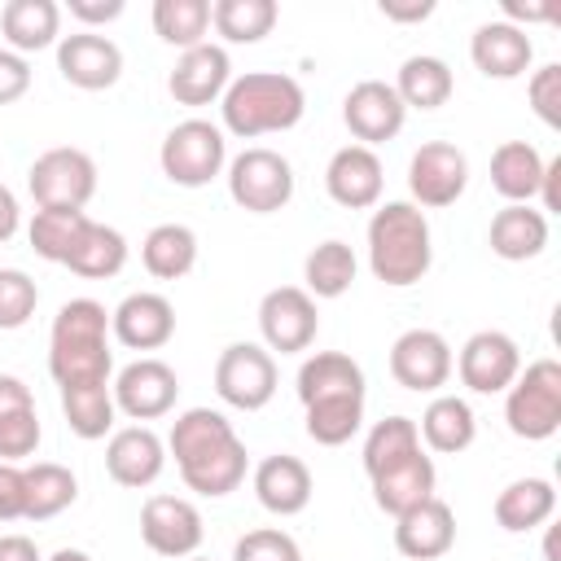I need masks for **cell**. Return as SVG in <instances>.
Returning a JSON list of instances; mask_svg holds the SVG:
<instances>
[{
  "label": "cell",
  "mask_w": 561,
  "mask_h": 561,
  "mask_svg": "<svg viewBox=\"0 0 561 561\" xmlns=\"http://www.w3.org/2000/svg\"><path fill=\"white\" fill-rule=\"evenodd\" d=\"M167 451L175 456V469L184 478L188 491L197 495H228L245 482V443L237 438L232 421L215 408H188L175 416L171 434H167Z\"/></svg>",
  "instance_id": "1"
},
{
  "label": "cell",
  "mask_w": 561,
  "mask_h": 561,
  "mask_svg": "<svg viewBox=\"0 0 561 561\" xmlns=\"http://www.w3.org/2000/svg\"><path fill=\"white\" fill-rule=\"evenodd\" d=\"M48 373L61 386L110 381L114 351H110V311L96 298H70L53 316L48 333Z\"/></svg>",
  "instance_id": "2"
},
{
  "label": "cell",
  "mask_w": 561,
  "mask_h": 561,
  "mask_svg": "<svg viewBox=\"0 0 561 561\" xmlns=\"http://www.w3.org/2000/svg\"><path fill=\"white\" fill-rule=\"evenodd\" d=\"M302 110H307L302 83L280 70H245L219 96L224 131H232L241 140H254L267 131H289L302 118Z\"/></svg>",
  "instance_id": "3"
},
{
  "label": "cell",
  "mask_w": 561,
  "mask_h": 561,
  "mask_svg": "<svg viewBox=\"0 0 561 561\" xmlns=\"http://www.w3.org/2000/svg\"><path fill=\"white\" fill-rule=\"evenodd\" d=\"M434 263L430 219L412 202H386L368 219V267L381 285L408 289L416 285Z\"/></svg>",
  "instance_id": "4"
},
{
  "label": "cell",
  "mask_w": 561,
  "mask_h": 561,
  "mask_svg": "<svg viewBox=\"0 0 561 561\" xmlns=\"http://www.w3.org/2000/svg\"><path fill=\"white\" fill-rule=\"evenodd\" d=\"M504 421L517 438L543 443L561 430V364L530 359L504 390Z\"/></svg>",
  "instance_id": "5"
},
{
  "label": "cell",
  "mask_w": 561,
  "mask_h": 561,
  "mask_svg": "<svg viewBox=\"0 0 561 561\" xmlns=\"http://www.w3.org/2000/svg\"><path fill=\"white\" fill-rule=\"evenodd\" d=\"M158 162H162V175L180 188H206L224 162H228V140H224V127L206 123V118H184L167 131L162 149H158Z\"/></svg>",
  "instance_id": "6"
},
{
  "label": "cell",
  "mask_w": 561,
  "mask_h": 561,
  "mask_svg": "<svg viewBox=\"0 0 561 561\" xmlns=\"http://www.w3.org/2000/svg\"><path fill=\"white\" fill-rule=\"evenodd\" d=\"M26 188L39 210H83L96 193V162L75 145L44 149L26 171Z\"/></svg>",
  "instance_id": "7"
},
{
  "label": "cell",
  "mask_w": 561,
  "mask_h": 561,
  "mask_svg": "<svg viewBox=\"0 0 561 561\" xmlns=\"http://www.w3.org/2000/svg\"><path fill=\"white\" fill-rule=\"evenodd\" d=\"M228 193L241 210L250 215H272V210H285L289 197H294V167L289 158H280L276 149H241L232 162H228Z\"/></svg>",
  "instance_id": "8"
},
{
  "label": "cell",
  "mask_w": 561,
  "mask_h": 561,
  "mask_svg": "<svg viewBox=\"0 0 561 561\" xmlns=\"http://www.w3.org/2000/svg\"><path fill=\"white\" fill-rule=\"evenodd\" d=\"M215 394L228 408H241V412L267 408L272 394H276V359H272V351L259 346V342L224 346V355L215 359Z\"/></svg>",
  "instance_id": "9"
},
{
  "label": "cell",
  "mask_w": 561,
  "mask_h": 561,
  "mask_svg": "<svg viewBox=\"0 0 561 561\" xmlns=\"http://www.w3.org/2000/svg\"><path fill=\"white\" fill-rule=\"evenodd\" d=\"M140 539H145L149 552L184 561V557H193L202 548L206 526H202V513H197L193 500H184V495H149L145 508H140Z\"/></svg>",
  "instance_id": "10"
},
{
  "label": "cell",
  "mask_w": 561,
  "mask_h": 561,
  "mask_svg": "<svg viewBox=\"0 0 561 561\" xmlns=\"http://www.w3.org/2000/svg\"><path fill=\"white\" fill-rule=\"evenodd\" d=\"M316 329H320V311H316V298L298 285H280V289H267L263 302H259V333L267 342V351H280V355H298L316 342Z\"/></svg>",
  "instance_id": "11"
},
{
  "label": "cell",
  "mask_w": 561,
  "mask_h": 561,
  "mask_svg": "<svg viewBox=\"0 0 561 561\" xmlns=\"http://www.w3.org/2000/svg\"><path fill=\"white\" fill-rule=\"evenodd\" d=\"M469 184V158L451 140H425L408 162V188L416 206L443 210L451 206Z\"/></svg>",
  "instance_id": "12"
},
{
  "label": "cell",
  "mask_w": 561,
  "mask_h": 561,
  "mask_svg": "<svg viewBox=\"0 0 561 561\" xmlns=\"http://www.w3.org/2000/svg\"><path fill=\"white\" fill-rule=\"evenodd\" d=\"M390 377L403 386V390H416V394H434L447 386L451 377V346L438 329H408L394 337L390 346Z\"/></svg>",
  "instance_id": "13"
},
{
  "label": "cell",
  "mask_w": 561,
  "mask_h": 561,
  "mask_svg": "<svg viewBox=\"0 0 561 561\" xmlns=\"http://www.w3.org/2000/svg\"><path fill=\"white\" fill-rule=\"evenodd\" d=\"M110 390H114V408H118L123 416H131V421H158V416H167V412L175 408V399H180V377H175L171 364L145 355V359L127 364V368L114 377Z\"/></svg>",
  "instance_id": "14"
},
{
  "label": "cell",
  "mask_w": 561,
  "mask_h": 561,
  "mask_svg": "<svg viewBox=\"0 0 561 561\" xmlns=\"http://www.w3.org/2000/svg\"><path fill=\"white\" fill-rule=\"evenodd\" d=\"M456 373H460V381H465L473 394H500V390H508L513 377L522 373V351H517V342H513L508 333L482 329V333H473V337L460 346Z\"/></svg>",
  "instance_id": "15"
},
{
  "label": "cell",
  "mask_w": 561,
  "mask_h": 561,
  "mask_svg": "<svg viewBox=\"0 0 561 561\" xmlns=\"http://www.w3.org/2000/svg\"><path fill=\"white\" fill-rule=\"evenodd\" d=\"M342 118H346L351 136H355L364 149H373V145H386V140H394V136L403 131L408 110H403L399 92H394L386 79H364V83H355V88L346 92Z\"/></svg>",
  "instance_id": "16"
},
{
  "label": "cell",
  "mask_w": 561,
  "mask_h": 561,
  "mask_svg": "<svg viewBox=\"0 0 561 561\" xmlns=\"http://www.w3.org/2000/svg\"><path fill=\"white\" fill-rule=\"evenodd\" d=\"M57 70L66 83L83 88V92H101V88H114L118 75H123V53L110 35H96V31H75V35H61L57 39Z\"/></svg>",
  "instance_id": "17"
},
{
  "label": "cell",
  "mask_w": 561,
  "mask_h": 561,
  "mask_svg": "<svg viewBox=\"0 0 561 561\" xmlns=\"http://www.w3.org/2000/svg\"><path fill=\"white\" fill-rule=\"evenodd\" d=\"M324 188L337 206L346 210H368L381 202V188H386V171H381V158L364 145H342L329 167H324Z\"/></svg>",
  "instance_id": "18"
},
{
  "label": "cell",
  "mask_w": 561,
  "mask_h": 561,
  "mask_svg": "<svg viewBox=\"0 0 561 561\" xmlns=\"http://www.w3.org/2000/svg\"><path fill=\"white\" fill-rule=\"evenodd\" d=\"M162 469H167V443L149 425H127V430L110 434V443H105V473L118 486H131V491L153 486Z\"/></svg>",
  "instance_id": "19"
},
{
  "label": "cell",
  "mask_w": 561,
  "mask_h": 561,
  "mask_svg": "<svg viewBox=\"0 0 561 561\" xmlns=\"http://www.w3.org/2000/svg\"><path fill=\"white\" fill-rule=\"evenodd\" d=\"M110 333L127 346V351H158L171 342L175 333V307L153 294V289H140V294H127L114 311H110Z\"/></svg>",
  "instance_id": "20"
},
{
  "label": "cell",
  "mask_w": 561,
  "mask_h": 561,
  "mask_svg": "<svg viewBox=\"0 0 561 561\" xmlns=\"http://www.w3.org/2000/svg\"><path fill=\"white\" fill-rule=\"evenodd\" d=\"M228 83H232V61H228V53L219 44L184 48L180 61L167 75V92L180 105H210V101L224 96Z\"/></svg>",
  "instance_id": "21"
},
{
  "label": "cell",
  "mask_w": 561,
  "mask_h": 561,
  "mask_svg": "<svg viewBox=\"0 0 561 561\" xmlns=\"http://www.w3.org/2000/svg\"><path fill=\"white\" fill-rule=\"evenodd\" d=\"M451 543H456V513L438 495H430L425 504L394 517V548L408 561H438L451 552Z\"/></svg>",
  "instance_id": "22"
},
{
  "label": "cell",
  "mask_w": 561,
  "mask_h": 561,
  "mask_svg": "<svg viewBox=\"0 0 561 561\" xmlns=\"http://www.w3.org/2000/svg\"><path fill=\"white\" fill-rule=\"evenodd\" d=\"M254 495L267 513L276 517H294L311 504V469L289 456V451H276V456H263L259 469H254Z\"/></svg>",
  "instance_id": "23"
},
{
  "label": "cell",
  "mask_w": 561,
  "mask_h": 561,
  "mask_svg": "<svg viewBox=\"0 0 561 561\" xmlns=\"http://www.w3.org/2000/svg\"><path fill=\"white\" fill-rule=\"evenodd\" d=\"M469 57L486 79H517V75H526L535 44L513 22H482L469 39Z\"/></svg>",
  "instance_id": "24"
},
{
  "label": "cell",
  "mask_w": 561,
  "mask_h": 561,
  "mask_svg": "<svg viewBox=\"0 0 561 561\" xmlns=\"http://www.w3.org/2000/svg\"><path fill=\"white\" fill-rule=\"evenodd\" d=\"M434 482H438L434 460L425 451H412V456L386 465L381 473H373V500H377L381 513L403 517L408 508H416V504H425L434 495Z\"/></svg>",
  "instance_id": "25"
},
{
  "label": "cell",
  "mask_w": 561,
  "mask_h": 561,
  "mask_svg": "<svg viewBox=\"0 0 561 561\" xmlns=\"http://www.w3.org/2000/svg\"><path fill=\"white\" fill-rule=\"evenodd\" d=\"M298 399L302 408L320 399H364V368L342 351H316L298 368Z\"/></svg>",
  "instance_id": "26"
},
{
  "label": "cell",
  "mask_w": 561,
  "mask_h": 561,
  "mask_svg": "<svg viewBox=\"0 0 561 561\" xmlns=\"http://www.w3.org/2000/svg\"><path fill=\"white\" fill-rule=\"evenodd\" d=\"M486 241H491V254H500L504 263L539 259L548 245V215L535 206H504L495 210Z\"/></svg>",
  "instance_id": "27"
},
{
  "label": "cell",
  "mask_w": 561,
  "mask_h": 561,
  "mask_svg": "<svg viewBox=\"0 0 561 561\" xmlns=\"http://www.w3.org/2000/svg\"><path fill=\"white\" fill-rule=\"evenodd\" d=\"M539 180H543V158L535 145L526 140H504L491 153V188L508 202V206H530L539 197Z\"/></svg>",
  "instance_id": "28"
},
{
  "label": "cell",
  "mask_w": 561,
  "mask_h": 561,
  "mask_svg": "<svg viewBox=\"0 0 561 561\" xmlns=\"http://www.w3.org/2000/svg\"><path fill=\"white\" fill-rule=\"evenodd\" d=\"M0 35L13 53H39L61 35V9L53 0H9L0 9Z\"/></svg>",
  "instance_id": "29"
},
{
  "label": "cell",
  "mask_w": 561,
  "mask_h": 561,
  "mask_svg": "<svg viewBox=\"0 0 561 561\" xmlns=\"http://www.w3.org/2000/svg\"><path fill=\"white\" fill-rule=\"evenodd\" d=\"M416 434L425 438L430 451L456 456V451H465V447L478 438V416H473V408H469L460 394H434L430 408L421 412Z\"/></svg>",
  "instance_id": "30"
},
{
  "label": "cell",
  "mask_w": 561,
  "mask_h": 561,
  "mask_svg": "<svg viewBox=\"0 0 561 561\" xmlns=\"http://www.w3.org/2000/svg\"><path fill=\"white\" fill-rule=\"evenodd\" d=\"M557 513V486L548 478H517L495 495V522L508 535L539 530Z\"/></svg>",
  "instance_id": "31"
},
{
  "label": "cell",
  "mask_w": 561,
  "mask_h": 561,
  "mask_svg": "<svg viewBox=\"0 0 561 561\" xmlns=\"http://www.w3.org/2000/svg\"><path fill=\"white\" fill-rule=\"evenodd\" d=\"M123 263H127V237L110 224H96V219L83 224L79 241L66 254V267L75 276H88V280H110L123 272Z\"/></svg>",
  "instance_id": "32"
},
{
  "label": "cell",
  "mask_w": 561,
  "mask_h": 561,
  "mask_svg": "<svg viewBox=\"0 0 561 561\" xmlns=\"http://www.w3.org/2000/svg\"><path fill=\"white\" fill-rule=\"evenodd\" d=\"M140 263L158 280H180L197 267V232L188 224H158L140 241Z\"/></svg>",
  "instance_id": "33"
},
{
  "label": "cell",
  "mask_w": 561,
  "mask_h": 561,
  "mask_svg": "<svg viewBox=\"0 0 561 561\" xmlns=\"http://www.w3.org/2000/svg\"><path fill=\"white\" fill-rule=\"evenodd\" d=\"M390 88L399 92L403 110H438V105L451 101L456 79H451V66H447L443 57L416 53V57H408V61L399 66V79H394Z\"/></svg>",
  "instance_id": "34"
},
{
  "label": "cell",
  "mask_w": 561,
  "mask_h": 561,
  "mask_svg": "<svg viewBox=\"0 0 561 561\" xmlns=\"http://www.w3.org/2000/svg\"><path fill=\"white\" fill-rule=\"evenodd\" d=\"M61 412L70 434H79L83 443H96L105 434H114V390L110 381H88V386H61Z\"/></svg>",
  "instance_id": "35"
},
{
  "label": "cell",
  "mask_w": 561,
  "mask_h": 561,
  "mask_svg": "<svg viewBox=\"0 0 561 561\" xmlns=\"http://www.w3.org/2000/svg\"><path fill=\"white\" fill-rule=\"evenodd\" d=\"M355 272H359L355 250L346 241H337V237L320 241L307 254V263H302V280H307V294L311 298H342L355 285Z\"/></svg>",
  "instance_id": "36"
},
{
  "label": "cell",
  "mask_w": 561,
  "mask_h": 561,
  "mask_svg": "<svg viewBox=\"0 0 561 561\" xmlns=\"http://www.w3.org/2000/svg\"><path fill=\"white\" fill-rule=\"evenodd\" d=\"M75 500H79V478L66 465L39 460L26 469V522H48L66 513Z\"/></svg>",
  "instance_id": "37"
},
{
  "label": "cell",
  "mask_w": 561,
  "mask_h": 561,
  "mask_svg": "<svg viewBox=\"0 0 561 561\" xmlns=\"http://www.w3.org/2000/svg\"><path fill=\"white\" fill-rule=\"evenodd\" d=\"M276 18H280L276 0H215L210 4V26L228 44H259L263 35H272Z\"/></svg>",
  "instance_id": "38"
},
{
  "label": "cell",
  "mask_w": 561,
  "mask_h": 561,
  "mask_svg": "<svg viewBox=\"0 0 561 561\" xmlns=\"http://www.w3.org/2000/svg\"><path fill=\"white\" fill-rule=\"evenodd\" d=\"M153 31L171 48H197L210 31V0H153Z\"/></svg>",
  "instance_id": "39"
},
{
  "label": "cell",
  "mask_w": 561,
  "mask_h": 561,
  "mask_svg": "<svg viewBox=\"0 0 561 561\" xmlns=\"http://www.w3.org/2000/svg\"><path fill=\"white\" fill-rule=\"evenodd\" d=\"M364 425V399H320L307 403V438L320 447H342Z\"/></svg>",
  "instance_id": "40"
},
{
  "label": "cell",
  "mask_w": 561,
  "mask_h": 561,
  "mask_svg": "<svg viewBox=\"0 0 561 561\" xmlns=\"http://www.w3.org/2000/svg\"><path fill=\"white\" fill-rule=\"evenodd\" d=\"M412 451H421L416 421H412V416H386V421H377V425L368 430V438H364V469H368V478H373V473H381L386 465H394V460H403V456H412Z\"/></svg>",
  "instance_id": "41"
},
{
  "label": "cell",
  "mask_w": 561,
  "mask_h": 561,
  "mask_svg": "<svg viewBox=\"0 0 561 561\" xmlns=\"http://www.w3.org/2000/svg\"><path fill=\"white\" fill-rule=\"evenodd\" d=\"M83 224H88L83 210H35V219H31V228H26L31 250H35L39 259H48V263H66V254H70V245L79 241Z\"/></svg>",
  "instance_id": "42"
},
{
  "label": "cell",
  "mask_w": 561,
  "mask_h": 561,
  "mask_svg": "<svg viewBox=\"0 0 561 561\" xmlns=\"http://www.w3.org/2000/svg\"><path fill=\"white\" fill-rule=\"evenodd\" d=\"M39 285L22 267H0V329H22L35 316Z\"/></svg>",
  "instance_id": "43"
},
{
  "label": "cell",
  "mask_w": 561,
  "mask_h": 561,
  "mask_svg": "<svg viewBox=\"0 0 561 561\" xmlns=\"http://www.w3.org/2000/svg\"><path fill=\"white\" fill-rule=\"evenodd\" d=\"M232 561H302V548L294 543V535H285L276 526H259L237 539Z\"/></svg>",
  "instance_id": "44"
},
{
  "label": "cell",
  "mask_w": 561,
  "mask_h": 561,
  "mask_svg": "<svg viewBox=\"0 0 561 561\" xmlns=\"http://www.w3.org/2000/svg\"><path fill=\"white\" fill-rule=\"evenodd\" d=\"M39 438H44V430H39L35 408H22V412L0 416V460H4V465H18V460L35 456Z\"/></svg>",
  "instance_id": "45"
},
{
  "label": "cell",
  "mask_w": 561,
  "mask_h": 561,
  "mask_svg": "<svg viewBox=\"0 0 561 561\" xmlns=\"http://www.w3.org/2000/svg\"><path fill=\"white\" fill-rule=\"evenodd\" d=\"M526 96H530V110L539 114L543 127H561V66L557 61H548L530 75Z\"/></svg>",
  "instance_id": "46"
},
{
  "label": "cell",
  "mask_w": 561,
  "mask_h": 561,
  "mask_svg": "<svg viewBox=\"0 0 561 561\" xmlns=\"http://www.w3.org/2000/svg\"><path fill=\"white\" fill-rule=\"evenodd\" d=\"M31 88V61L13 48H0V105L22 101Z\"/></svg>",
  "instance_id": "47"
},
{
  "label": "cell",
  "mask_w": 561,
  "mask_h": 561,
  "mask_svg": "<svg viewBox=\"0 0 561 561\" xmlns=\"http://www.w3.org/2000/svg\"><path fill=\"white\" fill-rule=\"evenodd\" d=\"M26 517V469L0 460V522Z\"/></svg>",
  "instance_id": "48"
},
{
  "label": "cell",
  "mask_w": 561,
  "mask_h": 561,
  "mask_svg": "<svg viewBox=\"0 0 561 561\" xmlns=\"http://www.w3.org/2000/svg\"><path fill=\"white\" fill-rule=\"evenodd\" d=\"M70 18H79L83 26H96V22H114L123 13V0H70L66 4Z\"/></svg>",
  "instance_id": "49"
},
{
  "label": "cell",
  "mask_w": 561,
  "mask_h": 561,
  "mask_svg": "<svg viewBox=\"0 0 561 561\" xmlns=\"http://www.w3.org/2000/svg\"><path fill=\"white\" fill-rule=\"evenodd\" d=\"M22 408H35V394H31V386H26L22 377H9V373H0V416H9V412H22Z\"/></svg>",
  "instance_id": "50"
},
{
  "label": "cell",
  "mask_w": 561,
  "mask_h": 561,
  "mask_svg": "<svg viewBox=\"0 0 561 561\" xmlns=\"http://www.w3.org/2000/svg\"><path fill=\"white\" fill-rule=\"evenodd\" d=\"M377 9L390 22H425L434 13V0H381Z\"/></svg>",
  "instance_id": "51"
},
{
  "label": "cell",
  "mask_w": 561,
  "mask_h": 561,
  "mask_svg": "<svg viewBox=\"0 0 561 561\" xmlns=\"http://www.w3.org/2000/svg\"><path fill=\"white\" fill-rule=\"evenodd\" d=\"M504 9V18L500 22H513V26H522V22H552V4H530V0H504L500 4Z\"/></svg>",
  "instance_id": "52"
},
{
  "label": "cell",
  "mask_w": 561,
  "mask_h": 561,
  "mask_svg": "<svg viewBox=\"0 0 561 561\" xmlns=\"http://www.w3.org/2000/svg\"><path fill=\"white\" fill-rule=\"evenodd\" d=\"M557 180H561V158H552V162H543V180H539V210L543 215H557L561 210V188H557Z\"/></svg>",
  "instance_id": "53"
},
{
  "label": "cell",
  "mask_w": 561,
  "mask_h": 561,
  "mask_svg": "<svg viewBox=\"0 0 561 561\" xmlns=\"http://www.w3.org/2000/svg\"><path fill=\"white\" fill-rule=\"evenodd\" d=\"M0 561H39V548L26 535H0Z\"/></svg>",
  "instance_id": "54"
},
{
  "label": "cell",
  "mask_w": 561,
  "mask_h": 561,
  "mask_svg": "<svg viewBox=\"0 0 561 561\" xmlns=\"http://www.w3.org/2000/svg\"><path fill=\"white\" fill-rule=\"evenodd\" d=\"M18 224H22V210H18V197H13V188L9 184H0V245L18 232Z\"/></svg>",
  "instance_id": "55"
},
{
  "label": "cell",
  "mask_w": 561,
  "mask_h": 561,
  "mask_svg": "<svg viewBox=\"0 0 561 561\" xmlns=\"http://www.w3.org/2000/svg\"><path fill=\"white\" fill-rule=\"evenodd\" d=\"M48 561H92L88 552H79V548H61V552H53Z\"/></svg>",
  "instance_id": "56"
},
{
  "label": "cell",
  "mask_w": 561,
  "mask_h": 561,
  "mask_svg": "<svg viewBox=\"0 0 561 561\" xmlns=\"http://www.w3.org/2000/svg\"><path fill=\"white\" fill-rule=\"evenodd\" d=\"M543 557H548V561H561V557H557V530H548V543H543Z\"/></svg>",
  "instance_id": "57"
},
{
  "label": "cell",
  "mask_w": 561,
  "mask_h": 561,
  "mask_svg": "<svg viewBox=\"0 0 561 561\" xmlns=\"http://www.w3.org/2000/svg\"><path fill=\"white\" fill-rule=\"evenodd\" d=\"M184 561H210V557H197V552H193V557H184Z\"/></svg>",
  "instance_id": "58"
}]
</instances>
